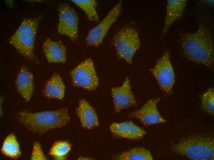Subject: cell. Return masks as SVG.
<instances>
[{"label": "cell", "mask_w": 214, "mask_h": 160, "mask_svg": "<svg viewBox=\"0 0 214 160\" xmlns=\"http://www.w3.org/2000/svg\"><path fill=\"white\" fill-rule=\"evenodd\" d=\"M30 159L31 160H48L38 142H35L33 143Z\"/></svg>", "instance_id": "cell-23"}, {"label": "cell", "mask_w": 214, "mask_h": 160, "mask_svg": "<svg viewBox=\"0 0 214 160\" xmlns=\"http://www.w3.org/2000/svg\"><path fill=\"white\" fill-rule=\"evenodd\" d=\"M65 86L60 75L54 74L46 82L43 90V95L50 98L62 99L65 95Z\"/></svg>", "instance_id": "cell-17"}, {"label": "cell", "mask_w": 214, "mask_h": 160, "mask_svg": "<svg viewBox=\"0 0 214 160\" xmlns=\"http://www.w3.org/2000/svg\"><path fill=\"white\" fill-rule=\"evenodd\" d=\"M201 106L202 109L208 114L214 115V89H208L202 94Z\"/></svg>", "instance_id": "cell-22"}, {"label": "cell", "mask_w": 214, "mask_h": 160, "mask_svg": "<svg viewBox=\"0 0 214 160\" xmlns=\"http://www.w3.org/2000/svg\"><path fill=\"white\" fill-rule=\"evenodd\" d=\"M109 130L114 135L130 139H138L144 136L146 131L132 122L113 123L109 126Z\"/></svg>", "instance_id": "cell-14"}, {"label": "cell", "mask_w": 214, "mask_h": 160, "mask_svg": "<svg viewBox=\"0 0 214 160\" xmlns=\"http://www.w3.org/2000/svg\"><path fill=\"white\" fill-rule=\"evenodd\" d=\"M175 153L193 160L214 159V140L212 137L203 136L189 137L170 146Z\"/></svg>", "instance_id": "cell-3"}, {"label": "cell", "mask_w": 214, "mask_h": 160, "mask_svg": "<svg viewBox=\"0 0 214 160\" xmlns=\"http://www.w3.org/2000/svg\"><path fill=\"white\" fill-rule=\"evenodd\" d=\"M73 84L88 90H95L99 85L93 60L88 58L73 69L70 73Z\"/></svg>", "instance_id": "cell-6"}, {"label": "cell", "mask_w": 214, "mask_h": 160, "mask_svg": "<svg viewBox=\"0 0 214 160\" xmlns=\"http://www.w3.org/2000/svg\"><path fill=\"white\" fill-rule=\"evenodd\" d=\"M41 17L25 18L9 40V43L27 60H37L34 52L36 34Z\"/></svg>", "instance_id": "cell-4"}, {"label": "cell", "mask_w": 214, "mask_h": 160, "mask_svg": "<svg viewBox=\"0 0 214 160\" xmlns=\"http://www.w3.org/2000/svg\"><path fill=\"white\" fill-rule=\"evenodd\" d=\"M180 41L184 54L188 59L210 68H213L212 35L206 25L200 22L196 32L182 34Z\"/></svg>", "instance_id": "cell-1"}, {"label": "cell", "mask_w": 214, "mask_h": 160, "mask_svg": "<svg viewBox=\"0 0 214 160\" xmlns=\"http://www.w3.org/2000/svg\"><path fill=\"white\" fill-rule=\"evenodd\" d=\"M113 159L118 160H153L150 151L142 147L132 148L114 156Z\"/></svg>", "instance_id": "cell-19"}, {"label": "cell", "mask_w": 214, "mask_h": 160, "mask_svg": "<svg viewBox=\"0 0 214 160\" xmlns=\"http://www.w3.org/2000/svg\"><path fill=\"white\" fill-rule=\"evenodd\" d=\"M112 43L118 57L130 64L141 44L138 31L129 26L124 27L115 33Z\"/></svg>", "instance_id": "cell-5"}, {"label": "cell", "mask_w": 214, "mask_h": 160, "mask_svg": "<svg viewBox=\"0 0 214 160\" xmlns=\"http://www.w3.org/2000/svg\"><path fill=\"white\" fill-rule=\"evenodd\" d=\"M150 71L161 90L167 94H171L175 82V76L168 51L164 52Z\"/></svg>", "instance_id": "cell-8"}, {"label": "cell", "mask_w": 214, "mask_h": 160, "mask_svg": "<svg viewBox=\"0 0 214 160\" xmlns=\"http://www.w3.org/2000/svg\"><path fill=\"white\" fill-rule=\"evenodd\" d=\"M15 83L18 93L26 102H29L34 90V76L26 66L21 67Z\"/></svg>", "instance_id": "cell-13"}, {"label": "cell", "mask_w": 214, "mask_h": 160, "mask_svg": "<svg viewBox=\"0 0 214 160\" xmlns=\"http://www.w3.org/2000/svg\"><path fill=\"white\" fill-rule=\"evenodd\" d=\"M111 92L115 113H119L123 109L137 105L130 80L128 77L125 78L121 86L112 88Z\"/></svg>", "instance_id": "cell-11"}, {"label": "cell", "mask_w": 214, "mask_h": 160, "mask_svg": "<svg viewBox=\"0 0 214 160\" xmlns=\"http://www.w3.org/2000/svg\"><path fill=\"white\" fill-rule=\"evenodd\" d=\"M159 100L157 97L149 99L140 109L130 113L128 117L137 119L145 126L166 122V120L161 116L157 108Z\"/></svg>", "instance_id": "cell-10"}, {"label": "cell", "mask_w": 214, "mask_h": 160, "mask_svg": "<svg viewBox=\"0 0 214 160\" xmlns=\"http://www.w3.org/2000/svg\"><path fill=\"white\" fill-rule=\"evenodd\" d=\"M186 0H168L162 31L163 35L168 31L171 26L177 19L180 18L184 12Z\"/></svg>", "instance_id": "cell-15"}, {"label": "cell", "mask_w": 214, "mask_h": 160, "mask_svg": "<svg viewBox=\"0 0 214 160\" xmlns=\"http://www.w3.org/2000/svg\"><path fill=\"white\" fill-rule=\"evenodd\" d=\"M43 52L49 63H65L66 60V48L61 41H54L47 38L42 44Z\"/></svg>", "instance_id": "cell-12"}, {"label": "cell", "mask_w": 214, "mask_h": 160, "mask_svg": "<svg viewBox=\"0 0 214 160\" xmlns=\"http://www.w3.org/2000/svg\"><path fill=\"white\" fill-rule=\"evenodd\" d=\"M71 146L68 142L60 141L55 142L51 147L49 154L57 159L63 158L71 150Z\"/></svg>", "instance_id": "cell-21"}, {"label": "cell", "mask_w": 214, "mask_h": 160, "mask_svg": "<svg viewBox=\"0 0 214 160\" xmlns=\"http://www.w3.org/2000/svg\"><path fill=\"white\" fill-rule=\"evenodd\" d=\"M59 20L57 31L73 42L78 39V18L77 14L69 4L63 3L58 7Z\"/></svg>", "instance_id": "cell-9"}, {"label": "cell", "mask_w": 214, "mask_h": 160, "mask_svg": "<svg viewBox=\"0 0 214 160\" xmlns=\"http://www.w3.org/2000/svg\"><path fill=\"white\" fill-rule=\"evenodd\" d=\"M16 117L26 129L38 134L64 127L70 120L68 110L65 108L37 112L24 110L18 112Z\"/></svg>", "instance_id": "cell-2"}, {"label": "cell", "mask_w": 214, "mask_h": 160, "mask_svg": "<svg viewBox=\"0 0 214 160\" xmlns=\"http://www.w3.org/2000/svg\"><path fill=\"white\" fill-rule=\"evenodd\" d=\"M1 150L2 154L11 158L17 159L21 154L19 143L13 133L6 136L3 142Z\"/></svg>", "instance_id": "cell-18"}, {"label": "cell", "mask_w": 214, "mask_h": 160, "mask_svg": "<svg viewBox=\"0 0 214 160\" xmlns=\"http://www.w3.org/2000/svg\"><path fill=\"white\" fill-rule=\"evenodd\" d=\"M122 8L121 0L111 9L99 23L89 30L85 39L87 45L97 46L102 43L109 30L120 16Z\"/></svg>", "instance_id": "cell-7"}, {"label": "cell", "mask_w": 214, "mask_h": 160, "mask_svg": "<svg viewBox=\"0 0 214 160\" xmlns=\"http://www.w3.org/2000/svg\"><path fill=\"white\" fill-rule=\"evenodd\" d=\"M71 1L80 8L85 13L88 19L98 22L99 17L96 8L97 2L95 0H72Z\"/></svg>", "instance_id": "cell-20"}, {"label": "cell", "mask_w": 214, "mask_h": 160, "mask_svg": "<svg viewBox=\"0 0 214 160\" xmlns=\"http://www.w3.org/2000/svg\"><path fill=\"white\" fill-rule=\"evenodd\" d=\"M76 112L83 127L90 129L99 125L95 109L86 100L82 99L80 101Z\"/></svg>", "instance_id": "cell-16"}]
</instances>
